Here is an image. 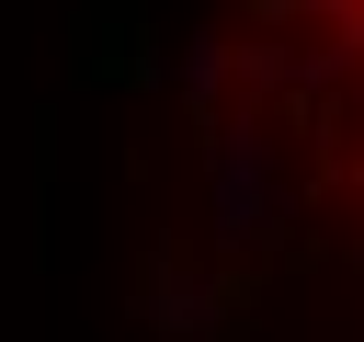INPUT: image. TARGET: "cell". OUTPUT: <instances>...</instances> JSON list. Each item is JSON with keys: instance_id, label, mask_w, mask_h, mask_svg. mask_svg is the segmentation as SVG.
Here are the masks:
<instances>
[{"instance_id": "cell-1", "label": "cell", "mask_w": 364, "mask_h": 342, "mask_svg": "<svg viewBox=\"0 0 364 342\" xmlns=\"http://www.w3.org/2000/svg\"><path fill=\"white\" fill-rule=\"evenodd\" d=\"M228 125L284 205L364 274V0H239Z\"/></svg>"}]
</instances>
